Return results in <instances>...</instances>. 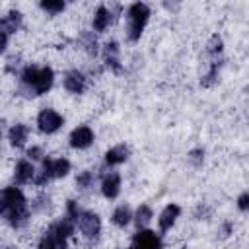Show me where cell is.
Instances as JSON below:
<instances>
[{"mask_svg":"<svg viewBox=\"0 0 249 249\" xmlns=\"http://www.w3.org/2000/svg\"><path fill=\"white\" fill-rule=\"evenodd\" d=\"M222 64H224V62H222L220 58H212V60L208 62V70H206V74H202V78H200V86H202V88H212V86L218 82Z\"/></svg>","mask_w":249,"mask_h":249,"instance_id":"21","label":"cell"},{"mask_svg":"<svg viewBox=\"0 0 249 249\" xmlns=\"http://www.w3.org/2000/svg\"><path fill=\"white\" fill-rule=\"evenodd\" d=\"M0 198L4 202V220L14 230H23L31 220V210L27 206V198L23 191L16 185H8L0 191Z\"/></svg>","mask_w":249,"mask_h":249,"instance_id":"2","label":"cell"},{"mask_svg":"<svg viewBox=\"0 0 249 249\" xmlns=\"http://www.w3.org/2000/svg\"><path fill=\"white\" fill-rule=\"evenodd\" d=\"M21 21H23V14L19 10L16 8L8 10L4 16H0V31L6 35H12L21 27Z\"/></svg>","mask_w":249,"mask_h":249,"instance_id":"17","label":"cell"},{"mask_svg":"<svg viewBox=\"0 0 249 249\" xmlns=\"http://www.w3.org/2000/svg\"><path fill=\"white\" fill-rule=\"evenodd\" d=\"M51 208H53V198H51L47 193L37 195V196L33 198V202H31V210H33L35 214H41V216H45Z\"/></svg>","mask_w":249,"mask_h":249,"instance_id":"24","label":"cell"},{"mask_svg":"<svg viewBox=\"0 0 249 249\" xmlns=\"http://www.w3.org/2000/svg\"><path fill=\"white\" fill-rule=\"evenodd\" d=\"M16 185H27V183H33L35 179V165L23 158V160H18L16 165H14V173H12Z\"/></svg>","mask_w":249,"mask_h":249,"instance_id":"15","label":"cell"},{"mask_svg":"<svg viewBox=\"0 0 249 249\" xmlns=\"http://www.w3.org/2000/svg\"><path fill=\"white\" fill-rule=\"evenodd\" d=\"M115 19H117V14L111 10V6L99 4V6L95 8L93 16H91V27H93L97 33H103V31H107V29L113 25Z\"/></svg>","mask_w":249,"mask_h":249,"instance_id":"13","label":"cell"},{"mask_svg":"<svg viewBox=\"0 0 249 249\" xmlns=\"http://www.w3.org/2000/svg\"><path fill=\"white\" fill-rule=\"evenodd\" d=\"M132 249H163V239L160 233H156L150 228L136 230L132 235Z\"/></svg>","mask_w":249,"mask_h":249,"instance_id":"7","label":"cell"},{"mask_svg":"<svg viewBox=\"0 0 249 249\" xmlns=\"http://www.w3.org/2000/svg\"><path fill=\"white\" fill-rule=\"evenodd\" d=\"M19 66H21V58L19 56H10L6 60V72H10V74H16L19 70Z\"/></svg>","mask_w":249,"mask_h":249,"instance_id":"31","label":"cell"},{"mask_svg":"<svg viewBox=\"0 0 249 249\" xmlns=\"http://www.w3.org/2000/svg\"><path fill=\"white\" fill-rule=\"evenodd\" d=\"M187 160L195 165V167H200L204 163V150L202 148H193L189 154H187Z\"/></svg>","mask_w":249,"mask_h":249,"instance_id":"27","label":"cell"},{"mask_svg":"<svg viewBox=\"0 0 249 249\" xmlns=\"http://www.w3.org/2000/svg\"><path fill=\"white\" fill-rule=\"evenodd\" d=\"M126 249H132V247H126Z\"/></svg>","mask_w":249,"mask_h":249,"instance_id":"35","label":"cell"},{"mask_svg":"<svg viewBox=\"0 0 249 249\" xmlns=\"http://www.w3.org/2000/svg\"><path fill=\"white\" fill-rule=\"evenodd\" d=\"M150 16H152V10L146 2H132L128 8H126V39L130 43H136L140 41L148 21H150Z\"/></svg>","mask_w":249,"mask_h":249,"instance_id":"3","label":"cell"},{"mask_svg":"<svg viewBox=\"0 0 249 249\" xmlns=\"http://www.w3.org/2000/svg\"><path fill=\"white\" fill-rule=\"evenodd\" d=\"M233 230H235V226H233V222H222L220 224V228H218V237H222V239H226V237H230L231 233H233Z\"/></svg>","mask_w":249,"mask_h":249,"instance_id":"30","label":"cell"},{"mask_svg":"<svg viewBox=\"0 0 249 249\" xmlns=\"http://www.w3.org/2000/svg\"><path fill=\"white\" fill-rule=\"evenodd\" d=\"M72 169V163L68 158L60 156V158H45L41 161V169L35 171V179L33 183L37 187H45L51 179H62L70 173Z\"/></svg>","mask_w":249,"mask_h":249,"instance_id":"4","label":"cell"},{"mask_svg":"<svg viewBox=\"0 0 249 249\" xmlns=\"http://www.w3.org/2000/svg\"><path fill=\"white\" fill-rule=\"evenodd\" d=\"M222 51H224V39H222V35L214 33V35L206 41V54H210L212 58H218V56L222 54Z\"/></svg>","mask_w":249,"mask_h":249,"instance_id":"25","label":"cell"},{"mask_svg":"<svg viewBox=\"0 0 249 249\" xmlns=\"http://www.w3.org/2000/svg\"><path fill=\"white\" fill-rule=\"evenodd\" d=\"M66 243H68V239L51 222L49 228L41 233V237L37 241V249H66Z\"/></svg>","mask_w":249,"mask_h":249,"instance_id":"12","label":"cell"},{"mask_svg":"<svg viewBox=\"0 0 249 249\" xmlns=\"http://www.w3.org/2000/svg\"><path fill=\"white\" fill-rule=\"evenodd\" d=\"M121 185H123V179H121V173L119 171H103L101 173V183H99V189H101V195L109 200H115L119 195H121Z\"/></svg>","mask_w":249,"mask_h":249,"instance_id":"10","label":"cell"},{"mask_svg":"<svg viewBox=\"0 0 249 249\" xmlns=\"http://www.w3.org/2000/svg\"><path fill=\"white\" fill-rule=\"evenodd\" d=\"M64 208H66V214L64 216H68V218H72L74 222L78 220V214H80V204H78V200H74V198H68L66 200V204H64Z\"/></svg>","mask_w":249,"mask_h":249,"instance_id":"28","label":"cell"},{"mask_svg":"<svg viewBox=\"0 0 249 249\" xmlns=\"http://www.w3.org/2000/svg\"><path fill=\"white\" fill-rule=\"evenodd\" d=\"M27 160L33 163V161H43L45 160V150L41 146H31L27 150Z\"/></svg>","mask_w":249,"mask_h":249,"instance_id":"29","label":"cell"},{"mask_svg":"<svg viewBox=\"0 0 249 249\" xmlns=\"http://www.w3.org/2000/svg\"><path fill=\"white\" fill-rule=\"evenodd\" d=\"M39 8L47 14H51V16H56V14L66 10V2H62V0H41Z\"/></svg>","mask_w":249,"mask_h":249,"instance_id":"26","label":"cell"},{"mask_svg":"<svg viewBox=\"0 0 249 249\" xmlns=\"http://www.w3.org/2000/svg\"><path fill=\"white\" fill-rule=\"evenodd\" d=\"M93 185H95V173L91 169H82L76 175V189L78 191L88 193L89 189H93Z\"/></svg>","mask_w":249,"mask_h":249,"instance_id":"23","label":"cell"},{"mask_svg":"<svg viewBox=\"0 0 249 249\" xmlns=\"http://www.w3.org/2000/svg\"><path fill=\"white\" fill-rule=\"evenodd\" d=\"M0 249H18V247H12V245H8V247H0Z\"/></svg>","mask_w":249,"mask_h":249,"instance_id":"34","label":"cell"},{"mask_svg":"<svg viewBox=\"0 0 249 249\" xmlns=\"http://www.w3.org/2000/svg\"><path fill=\"white\" fill-rule=\"evenodd\" d=\"M78 45L89 54V56H95L99 53V43H97V37L93 35V31L89 29H82L80 35H78Z\"/></svg>","mask_w":249,"mask_h":249,"instance_id":"19","label":"cell"},{"mask_svg":"<svg viewBox=\"0 0 249 249\" xmlns=\"http://www.w3.org/2000/svg\"><path fill=\"white\" fill-rule=\"evenodd\" d=\"M29 138V126L25 123H16L8 130V140L12 148H23Z\"/></svg>","mask_w":249,"mask_h":249,"instance_id":"18","label":"cell"},{"mask_svg":"<svg viewBox=\"0 0 249 249\" xmlns=\"http://www.w3.org/2000/svg\"><path fill=\"white\" fill-rule=\"evenodd\" d=\"M130 222H132V210H130V206H128V204H119V206L113 210V214H111V224H113L115 228L124 230Z\"/></svg>","mask_w":249,"mask_h":249,"instance_id":"20","label":"cell"},{"mask_svg":"<svg viewBox=\"0 0 249 249\" xmlns=\"http://www.w3.org/2000/svg\"><path fill=\"white\" fill-rule=\"evenodd\" d=\"M128 156H130V148H128L126 144H115V146H111L109 150H105L103 161H105L107 167H115V165L124 163V161L128 160Z\"/></svg>","mask_w":249,"mask_h":249,"instance_id":"16","label":"cell"},{"mask_svg":"<svg viewBox=\"0 0 249 249\" xmlns=\"http://www.w3.org/2000/svg\"><path fill=\"white\" fill-rule=\"evenodd\" d=\"M235 204H237V210H239V212H247V208H249V193L243 191V193L237 196Z\"/></svg>","mask_w":249,"mask_h":249,"instance_id":"32","label":"cell"},{"mask_svg":"<svg viewBox=\"0 0 249 249\" xmlns=\"http://www.w3.org/2000/svg\"><path fill=\"white\" fill-rule=\"evenodd\" d=\"M54 84V70L51 66L25 64L18 74V93L25 97H39L51 91Z\"/></svg>","mask_w":249,"mask_h":249,"instance_id":"1","label":"cell"},{"mask_svg":"<svg viewBox=\"0 0 249 249\" xmlns=\"http://www.w3.org/2000/svg\"><path fill=\"white\" fill-rule=\"evenodd\" d=\"M101 56H103V64H105V68H109L113 74H123V64H121V47H119V41L111 39V41L103 43Z\"/></svg>","mask_w":249,"mask_h":249,"instance_id":"8","label":"cell"},{"mask_svg":"<svg viewBox=\"0 0 249 249\" xmlns=\"http://www.w3.org/2000/svg\"><path fill=\"white\" fill-rule=\"evenodd\" d=\"M6 49H8V35L0 31V54L6 53Z\"/></svg>","mask_w":249,"mask_h":249,"instance_id":"33","label":"cell"},{"mask_svg":"<svg viewBox=\"0 0 249 249\" xmlns=\"http://www.w3.org/2000/svg\"><path fill=\"white\" fill-rule=\"evenodd\" d=\"M62 86H64V89H66L68 93H72V95H82V93L88 89V76H86L82 70L72 68V70H68V72L64 74Z\"/></svg>","mask_w":249,"mask_h":249,"instance_id":"11","label":"cell"},{"mask_svg":"<svg viewBox=\"0 0 249 249\" xmlns=\"http://www.w3.org/2000/svg\"><path fill=\"white\" fill-rule=\"evenodd\" d=\"M152 218H154V210H152L150 204H140V206L136 208V212L132 214V222L138 226V230L146 228V226L152 222Z\"/></svg>","mask_w":249,"mask_h":249,"instance_id":"22","label":"cell"},{"mask_svg":"<svg viewBox=\"0 0 249 249\" xmlns=\"http://www.w3.org/2000/svg\"><path fill=\"white\" fill-rule=\"evenodd\" d=\"M76 224H78V228H80V233H82L84 239H88V241H95V239L101 235L103 222H101V216H99L95 210H80Z\"/></svg>","mask_w":249,"mask_h":249,"instance_id":"5","label":"cell"},{"mask_svg":"<svg viewBox=\"0 0 249 249\" xmlns=\"http://www.w3.org/2000/svg\"><path fill=\"white\" fill-rule=\"evenodd\" d=\"M95 140V132L88 124H78L68 134V144L72 150H88Z\"/></svg>","mask_w":249,"mask_h":249,"instance_id":"9","label":"cell"},{"mask_svg":"<svg viewBox=\"0 0 249 249\" xmlns=\"http://www.w3.org/2000/svg\"><path fill=\"white\" fill-rule=\"evenodd\" d=\"M35 123H37V128H39L43 134H54V132H58V130L62 128L64 117H62L56 109H53V107H43V109L37 113Z\"/></svg>","mask_w":249,"mask_h":249,"instance_id":"6","label":"cell"},{"mask_svg":"<svg viewBox=\"0 0 249 249\" xmlns=\"http://www.w3.org/2000/svg\"><path fill=\"white\" fill-rule=\"evenodd\" d=\"M179 216H181V206L177 202L165 204L163 210L158 216V228H160V231H169L175 226V222L179 220Z\"/></svg>","mask_w":249,"mask_h":249,"instance_id":"14","label":"cell"}]
</instances>
